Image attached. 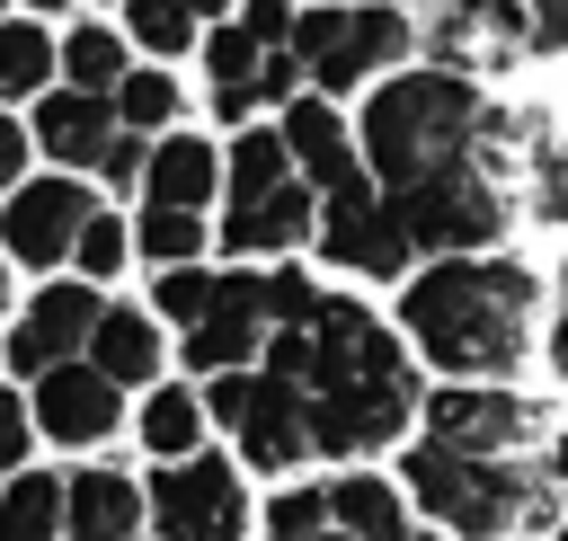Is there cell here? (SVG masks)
<instances>
[{
  "label": "cell",
  "mask_w": 568,
  "mask_h": 541,
  "mask_svg": "<svg viewBox=\"0 0 568 541\" xmlns=\"http://www.w3.org/2000/svg\"><path fill=\"white\" fill-rule=\"evenodd\" d=\"M266 381L302 390L311 452H337V461L382 452V443L408 435V417H417V372H408L399 337H390L373 310L337 302V293H320L293 328L266 337Z\"/></svg>",
  "instance_id": "obj_1"
},
{
  "label": "cell",
  "mask_w": 568,
  "mask_h": 541,
  "mask_svg": "<svg viewBox=\"0 0 568 541\" xmlns=\"http://www.w3.org/2000/svg\"><path fill=\"white\" fill-rule=\"evenodd\" d=\"M408 337L426 346L435 372H462V381H488V372H515L524 364V337H532V275L515 257H435L417 284H408Z\"/></svg>",
  "instance_id": "obj_2"
},
{
  "label": "cell",
  "mask_w": 568,
  "mask_h": 541,
  "mask_svg": "<svg viewBox=\"0 0 568 541\" xmlns=\"http://www.w3.org/2000/svg\"><path fill=\"white\" fill-rule=\"evenodd\" d=\"M479 142H488V98L462 71H399L364 98V160L382 195L479 169Z\"/></svg>",
  "instance_id": "obj_3"
},
{
  "label": "cell",
  "mask_w": 568,
  "mask_h": 541,
  "mask_svg": "<svg viewBox=\"0 0 568 541\" xmlns=\"http://www.w3.org/2000/svg\"><path fill=\"white\" fill-rule=\"evenodd\" d=\"M559 479H568V443H550L541 470L462 461V452H444V443H417V452H408V488H417V506H426L435 523H453L462 541H497V532H515L524 514L550 506Z\"/></svg>",
  "instance_id": "obj_4"
},
{
  "label": "cell",
  "mask_w": 568,
  "mask_h": 541,
  "mask_svg": "<svg viewBox=\"0 0 568 541\" xmlns=\"http://www.w3.org/2000/svg\"><path fill=\"white\" fill-rule=\"evenodd\" d=\"M426 443H444L462 461H497V470H541L550 461L541 417L506 390H435L426 399Z\"/></svg>",
  "instance_id": "obj_5"
},
{
  "label": "cell",
  "mask_w": 568,
  "mask_h": 541,
  "mask_svg": "<svg viewBox=\"0 0 568 541\" xmlns=\"http://www.w3.org/2000/svg\"><path fill=\"white\" fill-rule=\"evenodd\" d=\"M408 18L399 9H293V62H311V80L337 98L364 71H382L390 53H408Z\"/></svg>",
  "instance_id": "obj_6"
},
{
  "label": "cell",
  "mask_w": 568,
  "mask_h": 541,
  "mask_svg": "<svg viewBox=\"0 0 568 541\" xmlns=\"http://www.w3.org/2000/svg\"><path fill=\"white\" fill-rule=\"evenodd\" d=\"M399 239L408 248H479L506 231V195L488 169H462V177H435V186H408V195H382Z\"/></svg>",
  "instance_id": "obj_7"
},
{
  "label": "cell",
  "mask_w": 568,
  "mask_h": 541,
  "mask_svg": "<svg viewBox=\"0 0 568 541\" xmlns=\"http://www.w3.org/2000/svg\"><path fill=\"white\" fill-rule=\"evenodd\" d=\"M151 523H160L169 541H240V532H248V488H240V470L213 461V452L169 461V470L151 479Z\"/></svg>",
  "instance_id": "obj_8"
},
{
  "label": "cell",
  "mask_w": 568,
  "mask_h": 541,
  "mask_svg": "<svg viewBox=\"0 0 568 541\" xmlns=\"http://www.w3.org/2000/svg\"><path fill=\"white\" fill-rule=\"evenodd\" d=\"M266 337H275V284L266 275H213V310L186 328V372H204V381L248 372Z\"/></svg>",
  "instance_id": "obj_9"
},
{
  "label": "cell",
  "mask_w": 568,
  "mask_h": 541,
  "mask_svg": "<svg viewBox=\"0 0 568 541\" xmlns=\"http://www.w3.org/2000/svg\"><path fill=\"white\" fill-rule=\"evenodd\" d=\"M320 248H328V266H346V275H408V239H399V222H390V204L355 177V186H337V195H320V231H311Z\"/></svg>",
  "instance_id": "obj_10"
},
{
  "label": "cell",
  "mask_w": 568,
  "mask_h": 541,
  "mask_svg": "<svg viewBox=\"0 0 568 541\" xmlns=\"http://www.w3.org/2000/svg\"><path fill=\"white\" fill-rule=\"evenodd\" d=\"M89 186H71V177H27L9 204H0V239H9V257H27V266H62L71 248H80V231H89Z\"/></svg>",
  "instance_id": "obj_11"
},
{
  "label": "cell",
  "mask_w": 568,
  "mask_h": 541,
  "mask_svg": "<svg viewBox=\"0 0 568 541\" xmlns=\"http://www.w3.org/2000/svg\"><path fill=\"white\" fill-rule=\"evenodd\" d=\"M98 310H106V302H98L89 284H44V293L27 302V319L9 328V364H18V372H36V381H44V372H62V364L89 346Z\"/></svg>",
  "instance_id": "obj_12"
},
{
  "label": "cell",
  "mask_w": 568,
  "mask_h": 541,
  "mask_svg": "<svg viewBox=\"0 0 568 541\" xmlns=\"http://www.w3.org/2000/svg\"><path fill=\"white\" fill-rule=\"evenodd\" d=\"M115 417H124V390L98 381L89 364H62V372L36 381V426H44L53 443H106Z\"/></svg>",
  "instance_id": "obj_13"
},
{
  "label": "cell",
  "mask_w": 568,
  "mask_h": 541,
  "mask_svg": "<svg viewBox=\"0 0 568 541\" xmlns=\"http://www.w3.org/2000/svg\"><path fill=\"white\" fill-rule=\"evenodd\" d=\"M231 435H240V452H248L257 470H275V479H284L293 461H311V417H302V390H284V381H266V372L248 381V408H240V426H231Z\"/></svg>",
  "instance_id": "obj_14"
},
{
  "label": "cell",
  "mask_w": 568,
  "mask_h": 541,
  "mask_svg": "<svg viewBox=\"0 0 568 541\" xmlns=\"http://www.w3.org/2000/svg\"><path fill=\"white\" fill-rule=\"evenodd\" d=\"M275 133H284V160H293L320 195H337V186H355V177H364V169H355V142H346V124H337V106H328V98H293Z\"/></svg>",
  "instance_id": "obj_15"
},
{
  "label": "cell",
  "mask_w": 568,
  "mask_h": 541,
  "mask_svg": "<svg viewBox=\"0 0 568 541\" xmlns=\"http://www.w3.org/2000/svg\"><path fill=\"white\" fill-rule=\"evenodd\" d=\"M36 142H44L62 169H98L106 142H115V98H80V89L36 98Z\"/></svg>",
  "instance_id": "obj_16"
},
{
  "label": "cell",
  "mask_w": 568,
  "mask_h": 541,
  "mask_svg": "<svg viewBox=\"0 0 568 541\" xmlns=\"http://www.w3.org/2000/svg\"><path fill=\"white\" fill-rule=\"evenodd\" d=\"M133 523H142V488H133L124 470H80V479H62V532H71V541H133Z\"/></svg>",
  "instance_id": "obj_17"
},
{
  "label": "cell",
  "mask_w": 568,
  "mask_h": 541,
  "mask_svg": "<svg viewBox=\"0 0 568 541\" xmlns=\"http://www.w3.org/2000/svg\"><path fill=\"white\" fill-rule=\"evenodd\" d=\"M142 186H151V204H160V213H195V204H213L222 160H213V142H204V133H169V142L142 160Z\"/></svg>",
  "instance_id": "obj_18"
},
{
  "label": "cell",
  "mask_w": 568,
  "mask_h": 541,
  "mask_svg": "<svg viewBox=\"0 0 568 541\" xmlns=\"http://www.w3.org/2000/svg\"><path fill=\"white\" fill-rule=\"evenodd\" d=\"M320 231V204H311V186H275V195H257V204H231V222H222V248H293V239H311Z\"/></svg>",
  "instance_id": "obj_19"
},
{
  "label": "cell",
  "mask_w": 568,
  "mask_h": 541,
  "mask_svg": "<svg viewBox=\"0 0 568 541\" xmlns=\"http://www.w3.org/2000/svg\"><path fill=\"white\" fill-rule=\"evenodd\" d=\"M89 372L115 381V390H124V381H151V372H160V328H151L142 310H115V302H106L98 328H89Z\"/></svg>",
  "instance_id": "obj_20"
},
{
  "label": "cell",
  "mask_w": 568,
  "mask_h": 541,
  "mask_svg": "<svg viewBox=\"0 0 568 541\" xmlns=\"http://www.w3.org/2000/svg\"><path fill=\"white\" fill-rule=\"evenodd\" d=\"M328 514H337V541H408V506H399V488L373 479V470L337 479V488H328Z\"/></svg>",
  "instance_id": "obj_21"
},
{
  "label": "cell",
  "mask_w": 568,
  "mask_h": 541,
  "mask_svg": "<svg viewBox=\"0 0 568 541\" xmlns=\"http://www.w3.org/2000/svg\"><path fill=\"white\" fill-rule=\"evenodd\" d=\"M53 71L80 89V98H115L124 89V27H71L53 44Z\"/></svg>",
  "instance_id": "obj_22"
},
{
  "label": "cell",
  "mask_w": 568,
  "mask_h": 541,
  "mask_svg": "<svg viewBox=\"0 0 568 541\" xmlns=\"http://www.w3.org/2000/svg\"><path fill=\"white\" fill-rule=\"evenodd\" d=\"M222 177H231V204H257V195H275V186H293V160H284V133H275V124H248V133L231 142V160H222Z\"/></svg>",
  "instance_id": "obj_23"
},
{
  "label": "cell",
  "mask_w": 568,
  "mask_h": 541,
  "mask_svg": "<svg viewBox=\"0 0 568 541\" xmlns=\"http://www.w3.org/2000/svg\"><path fill=\"white\" fill-rule=\"evenodd\" d=\"M195 443H204V399H195L186 381H169V390H151V399H142V452H169V461H195Z\"/></svg>",
  "instance_id": "obj_24"
},
{
  "label": "cell",
  "mask_w": 568,
  "mask_h": 541,
  "mask_svg": "<svg viewBox=\"0 0 568 541\" xmlns=\"http://www.w3.org/2000/svg\"><path fill=\"white\" fill-rule=\"evenodd\" d=\"M62 532V479L53 470H18L0 488V541H53Z\"/></svg>",
  "instance_id": "obj_25"
},
{
  "label": "cell",
  "mask_w": 568,
  "mask_h": 541,
  "mask_svg": "<svg viewBox=\"0 0 568 541\" xmlns=\"http://www.w3.org/2000/svg\"><path fill=\"white\" fill-rule=\"evenodd\" d=\"M44 80H53V27L0 18V98H36Z\"/></svg>",
  "instance_id": "obj_26"
},
{
  "label": "cell",
  "mask_w": 568,
  "mask_h": 541,
  "mask_svg": "<svg viewBox=\"0 0 568 541\" xmlns=\"http://www.w3.org/2000/svg\"><path fill=\"white\" fill-rule=\"evenodd\" d=\"M257 62H266V44H257L240 18L204 35V71H213V89H257Z\"/></svg>",
  "instance_id": "obj_27"
},
{
  "label": "cell",
  "mask_w": 568,
  "mask_h": 541,
  "mask_svg": "<svg viewBox=\"0 0 568 541\" xmlns=\"http://www.w3.org/2000/svg\"><path fill=\"white\" fill-rule=\"evenodd\" d=\"M195 27H204V18H195V9H169V0H133V9H124V35L151 44V53H186Z\"/></svg>",
  "instance_id": "obj_28"
},
{
  "label": "cell",
  "mask_w": 568,
  "mask_h": 541,
  "mask_svg": "<svg viewBox=\"0 0 568 541\" xmlns=\"http://www.w3.org/2000/svg\"><path fill=\"white\" fill-rule=\"evenodd\" d=\"M133 239H142V257H160V266H186V257L204 248V222H195V213H160V204H142Z\"/></svg>",
  "instance_id": "obj_29"
},
{
  "label": "cell",
  "mask_w": 568,
  "mask_h": 541,
  "mask_svg": "<svg viewBox=\"0 0 568 541\" xmlns=\"http://www.w3.org/2000/svg\"><path fill=\"white\" fill-rule=\"evenodd\" d=\"M337 514H328V488H293L266 506V541H328Z\"/></svg>",
  "instance_id": "obj_30"
},
{
  "label": "cell",
  "mask_w": 568,
  "mask_h": 541,
  "mask_svg": "<svg viewBox=\"0 0 568 541\" xmlns=\"http://www.w3.org/2000/svg\"><path fill=\"white\" fill-rule=\"evenodd\" d=\"M178 115V89L160 80V71H124V89H115V133H142V124H169Z\"/></svg>",
  "instance_id": "obj_31"
},
{
  "label": "cell",
  "mask_w": 568,
  "mask_h": 541,
  "mask_svg": "<svg viewBox=\"0 0 568 541\" xmlns=\"http://www.w3.org/2000/svg\"><path fill=\"white\" fill-rule=\"evenodd\" d=\"M124 248H133V231H124L115 213H89V231H80V248H71V257H80V275H89V284H106V275L124 266Z\"/></svg>",
  "instance_id": "obj_32"
},
{
  "label": "cell",
  "mask_w": 568,
  "mask_h": 541,
  "mask_svg": "<svg viewBox=\"0 0 568 541\" xmlns=\"http://www.w3.org/2000/svg\"><path fill=\"white\" fill-rule=\"evenodd\" d=\"M151 310H169L178 328H195V319L213 310V275H195V266H169V275H160V293H151Z\"/></svg>",
  "instance_id": "obj_33"
},
{
  "label": "cell",
  "mask_w": 568,
  "mask_h": 541,
  "mask_svg": "<svg viewBox=\"0 0 568 541\" xmlns=\"http://www.w3.org/2000/svg\"><path fill=\"white\" fill-rule=\"evenodd\" d=\"M27 435H36L27 399H18V390H0V470H18V461H27Z\"/></svg>",
  "instance_id": "obj_34"
},
{
  "label": "cell",
  "mask_w": 568,
  "mask_h": 541,
  "mask_svg": "<svg viewBox=\"0 0 568 541\" xmlns=\"http://www.w3.org/2000/svg\"><path fill=\"white\" fill-rule=\"evenodd\" d=\"M248 381H257V372H222V381H204V408H213L222 426H240V408H248Z\"/></svg>",
  "instance_id": "obj_35"
},
{
  "label": "cell",
  "mask_w": 568,
  "mask_h": 541,
  "mask_svg": "<svg viewBox=\"0 0 568 541\" xmlns=\"http://www.w3.org/2000/svg\"><path fill=\"white\" fill-rule=\"evenodd\" d=\"M98 169H106V186H133V177H142V133H115Z\"/></svg>",
  "instance_id": "obj_36"
},
{
  "label": "cell",
  "mask_w": 568,
  "mask_h": 541,
  "mask_svg": "<svg viewBox=\"0 0 568 541\" xmlns=\"http://www.w3.org/2000/svg\"><path fill=\"white\" fill-rule=\"evenodd\" d=\"M524 44L532 53H568V9H532L524 18Z\"/></svg>",
  "instance_id": "obj_37"
},
{
  "label": "cell",
  "mask_w": 568,
  "mask_h": 541,
  "mask_svg": "<svg viewBox=\"0 0 568 541\" xmlns=\"http://www.w3.org/2000/svg\"><path fill=\"white\" fill-rule=\"evenodd\" d=\"M0 186H9V195L27 186V133H18L9 115H0Z\"/></svg>",
  "instance_id": "obj_38"
},
{
  "label": "cell",
  "mask_w": 568,
  "mask_h": 541,
  "mask_svg": "<svg viewBox=\"0 0 568 541\" xmlns=\"http://www.w3.org/2000/svg\"><path fill=\"white\" fill-rule=\"evenodd\" d=\"M293 80H302L293 53H266V62H257V98H293Z\"/></svg>",
  "instance_id": "obj_39"
},
{
  "label": "cell",
  "mask_w": 568,
  "mask_h": 541,
  "mask_svg": "<svg viewBox=\"0 0 568 541\" xmlns=\"http://www.w3.org/2000/svg\"><path fill=\"white\" fill-rule=\"evenodd\" d=\"M248 106H257V89H213V115H222V124H240Z\"/></svg>",
  "instance_id": "obj_40"
},
{
  "label": "cell",
  "mask_w": 568,
  "mask_h": 541,
  "mask_svg": "<svg viewBox=\"0 0 568 541\" xmlns=\"http://www.w3.org/2000/svg\"><path fill=\"white\" fill-rule=\"evenodd\" d=\"M550 372H559V381H568V319H559V328H550Z\"/></svg>",
  "instance_id": "obj_41"
},
{
  "label": "cell",
  "mask_w": 568,
  "mask_h": 541,
  "mask_svg": "<svg viewBox=\"0 0 568 541\" xmlns=\"http://www.w3.org/2000/svg\"><path fill=\"white\" fill-rule=\"evenodd\" d=\"M559 293H568V266H559Z\"/></svg>",
  "instance_id": "obj_42"
},
{
  "label": "cell",
  "mask_w": 568,
  "mask_h": 541,
  "mask_svg": "<svg viewBox=\"0 0 568 541\" xmlns=\"http://www.w3.org/2000/svg\"><path fill=\"white\" fill-rule=\"evenodd\" d=\"M559 541H568V523H559Z\"/></svg>",
  "instance_id": "obj_43"
},
{
  "label": "cell",
  "mask_w": 568,
  "mask_h": 541,
  "mask_svg": "<svg viewBox=\"0 0 568 541\" xmlns=\"http://www.w3.org/2000/svg\"><path fill=\"white\" fill-rule=\"evenodd\" d=\"M0 284H9V275H0Z\"/></svg>",
  "instance_id": "obj_44"
},
{
  "label": "cell",
  "mask_w": 568,
  "mask_h": 541,
  "mask_svg": "<svg viewBox=\"0 0 568 541\" xmlns=\"http://www.w3.org/2000/svg\"><path fill=\"white\" fill-rule=\"evenodd\" d=\"M328 541H337V532H328Z\"/></svg>",
  "instance_id": "obj_45"
}]
</instances>
